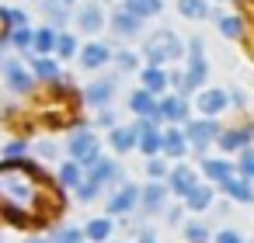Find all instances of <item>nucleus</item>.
<instances>
[{
	"label": "nucleus",
	"mask_w": 254,
	"mask_h": 243,
	"mask_svg": "<svg viewBox=\"0 0 254 243\" xmlns=\"http://www.w3.org/2000/svg\"><path fill=\"white\" fill-rule=\"evenodd\" d=\"M185 201H188V205H191V208H205V205H209V201H212V191H209V188H202V184H198V188H195V191H191V194H188V198H185Z\"/></svg>",
	"instance_id": "nucleus-32"
},
{
	"label": "nucleus",
	"mask_w": 254,
	"mask_h": 243,
	"mask_svg": "<svg viewBox=\"0 0 254 243\" xmlns=\"http://www.w3.org/2000/svg\"><path fill=\"white\" fill-rule=\"evenodd\" d=\"M25 149H28L25 143H11V146H7V160H14V156H21Z\"/></svg>",
	"instance_id": "nucleus-42"
},
{
	"label": "nucleus",
	"mask_w": 254,
	"mask_h": 243,
	"mask_svg": "<svg viewBox=\"0 0 254 243\" xmlns=\"http://www.w3.org/2000/svg\"><path fill=\"white\" fill-rule=\"evenodd\" d=\"M112 94H115V80H98V84H91V87L84 91V101L94 104V108H101Z\"/></svg>",
	"instance_id": "nucleus-8"
},
{
	"label": "nucleus",
	"mask_w": 254,
	"mask_h": 243,
	"mask_svg": "<svg viewBox=\"0 0 254 243\" xmlns=\"http://www.w3.org/2000/svg\"><path fill=\"white\" fill-rule=\"evenodd\" d=\"M185 236H188L191 243H202V240H205V226H198V222H191V226L185 229Z\"/></svg>",
	"instance_id": "nucleus-41"
},
{
	"label": "nucleus",
	"mask_w": 254,
	"mask_h": 243,
	"mask_svg": "<svg viewBox=\"0 0 254 243\" xmlns=\"http://www.w3.org/2000/svg\"><path fill=\"white\" fill-rule=\"evenodd\" d=\"M139 198H143V191H139V188H132V184H126V188L108 201V212H126V208H132Z\"/></svg>",
	"instance_id": "nucleus-11"
},
{
	"label": "nucleus",
	"mask_w": 254,
	"mask_h": 243,
	"mask_svg": "<svg viewBox=\"0 0 254 243\" xmlns=\"http://www.w3.org/2000/svg\"><path fill=\"white\" fill-rule=\"evenodd\" d=\"M112 177H119V167H115V163H108V160H98V163L91 167V181L105 184V181H112Z\"/></svg>",
	"instance_id": "nucleus-26"
},
{
	"label": "nucleus",
	"mask_w": 254,
	"mask_h": 243,
	"mask_svg": "<svg viewBox=\"0 0 254 243\" xmlns=\"http://www.w3.org/2000/svg\"><path fill=\"white\" fill-rule=\"evenodd\" d=\"M126 11L139 14V18H150L160 11V0H126Z\"/></svg>",
	"instance_id": "nucleus-21"
},
{
	"label": "nucleus",
	"mask_w": 254,
	"mask_h": 243,
	"mask_svg": "<svg viewBox=\"0 0 254 243\" xmlns=\"http://www.w3.org/2000/svg\"><path fill=\"white\" fill-rule=\"evenodd\" d=\"M0 14H4V21H11V25H7L11 32H14V28H25V25H28V18H25L21 11H11V7H4Z\"/></svg>",
	"instance_id": "nucleus-36"
},
{
	"label": "nucleus",
	"mask_w": 254,
	"mask_h": 243,
	"mask_svg": "<svg viewBox=\"0 0 254 243\" xmlns=\"http://www.w3.org/2000/svg\"><path fill=\"white\" fill-rule=\"evenodd\" d=\"M80 240H84L80 229H56V236H53V243H80Z\"/></svg>",
	"instance_id": "nucleus-38"
},
{
	"label": "nucleus",
	"mask_w": 254,
	"mask_h": 243,
	"mask_svg": "<svg viewBox=\"0 0 254 243\" xmlns=\"http://www.w3.org/2000/svg\"><path fill=\"white\" fill-rule=\"evenodd\" d=\"M139 80H143V87H146L150 94H157V91H164V87H167V80H171V77H164V73H160V66H150V70H143V77H139Z\"/></svg>",
	"instance_id": "nucleus-19"
},
{
	"label": "nucleus",
	"mask_w": 254,
	"mask_h": 243,
	"mask_svg": "<svg viewBox=\"0 0 254 243\" xmlns=\"http://www.w3.org/2000/svg\"><path fill=\"white\" fill-rule=\"evenodd\" d=\"M60 181L63 184H73V188H80L84 181H80V163H63V170H60Z\"/></svg>",
	"instance_id": "nucleus-31"
},
{
	"label": "nucleus",
	"mask_w": 254,
	"mask_h": 243,
	"mask_svg": "<svg viewBox=\"0 0 254 243\" xmlns=\"http://www.w3.org/2000/svg\"><path fill=\"white\" fill-rule=\"evenodd\" d=\"M185 115H188V108H185V101H181V97H167V101H160V104H157V118L185 122Z\"/></svg>",
	"instance_id": "nucleus-12"
},
{
	"label": "nucleus",
	"mask_w": 254,
	"mask_h": 243,
	"mask_svg": "<svg viewBox=\"0 0 254 243\" xmlns=\"http://www.w3.org/2000/svg\"><path fill=\"white\" fill-rule=\"evenodd\" d=\"M112 28H115L122 39H129V35L139 32V14H132V11H119V14H112Z\"/></svg>",
	"instance_id": "nucleus-10"
},
{
	"label": "nucleus",
	"mask_w": 254,
	"mask_h": 243,
	"mask_svg": "<svg viewBox=\"0 0 254 243\" xmlns=\"http://www.w3.org/2000/svg\"><path fill=\"white\" fill-rule=\"evenodd\" d=\"M56 52H60L63 59L77 56V42H73V35H60V42H56Z\"/></svg>",
	"instance_id": "nucleus-34"
},
{
	"label": "nucleus",
	"mask_w": 254,
	"mask_h": 243,
	"mask_svg": "<svg viewBox=\"0 0 254 243\" xmlns=\"http://www.w3.org/2000/svg\"><path fill=\"white\" fill-rule=\"evenodd\" d=\"M202 170H205V177H212V181H226V177H233V170H230V163H223V160H202Z\"/></svg>",
	"instance_id": "nucleus-20"
},
{
	"label": "nucleus",
	"mask_w": 254,
	"mask_h": 243,
	"mask_svg": "<svg viewBox=\"0 0 254 243\" xmlns=\"http://www.w3.org/2000/svg\"><path fill=\"white\" fill-rule=\"evenodd\" d=\"M164 149H167V156H181L185 153V136L178 129H167L164 132Z\"/></svg>",
	"instance_id": "nucleus-25"
},
{
	"label": "nucleus",
	"mask_w": 254,
	"mask_h": 243,
	"mask_svg": "<svg viewBox=\"0 0 254 243\" xmlns=\"http://www.w3.org/2000/svg\"><path fill=\"white\" fill-rule=\"evenodd\" d=\"M143 243H153V236H143Z\"/></svg>",
	"instance_id": "nucleus-47"
},
{
	"label": "nucleus",
	"mask_w": 254,
	"mask_h": 243,
	"mask_svg": "<svg viewBox=\"0 0 254 243\" xmlns=\"http://www.w3.org/2000/svg\"><path fill=\"white\" fill-rule=\"evenodd\" d=\"M101 125H115V115L112 111H101Z\"/></svg>",
	"instance_id": "nucleus-45"
},
{
	"label": "nucleus",
	"mask_w": 254,
	"mask_h": 243,
	"mask_svg": "<svg viewBox=\"0 0 254 243\" xmlns=\"http://www.w3.org/2000/svg\"><path fill=\"white\" fill-rule=\"evenodd\" d=\"M108 233H112V219H91L87 222V240L101 243V240H108Z\"/></svg>",
	"instance_id": "nucleus-27"
},
{
	"label": "nucleus",
	"mask_w": 254,
	"mask_h": 243,
	"mask_svg": "<svg viewBox=\"0 0 254 243\" xmlns=\"http://www.w3.org/2000/svg\"><path fill=\"white\" fill-rule=\"evenodd\" d=\"M4 73H7V87H11V91L21 94V91L32 87V80H28V73H25V66H21L18 59H7V63H4Z\"/></svg>",
	"instance_id": "nucleus-7"
},
{
	"label": "nucleus",
	"mask_w": 254,
	"mask_h": 243,
	"mask_svg": "<svg viewBox=\"0 0 254 243\" xmlns=\"http://www.w3.org/2000/svg\"><path fill=\"white\" fill-rule=\"evenodd\" d=\"M39 153H42V156H53L56 149H53V143H42V146H39Z\"/></svg>",
	"instance_id": "nucleus-46"
},
{
	"label": "nucleus",
	"mask_w": 254,
	"mask_h": 243,
	"mask_svg": "<svg viewBox=\"0 0 254 243\" xmlns=\"http://www.w3.org/2000/svg\"><path fill=\"white\" fill-rule=\"evenodd\" d=\"M251 243H254V240H251Z\"/></svg>",
	"instance_id": "nucleus-50"
},
{
	"label": "nucleus",
	"mask_w": 254,
	"mask_h": 243,
	"mask_svg": "<svg viewBox=\"0 0 254 243\" xmlns=\"http://www.w3.org/2000/svg\"><path fill=\"white\" fill-rule=\"evenodd\" d=\"M143 56L150 59V66H160V63H167V59H178V56H181V42H178V35H171V32H157V35H150V39H146Z\"/></svg>",
	"instance_id": "nucleus-2"
},
{
	"label": "nucleus",
	"mask_w": 254,
	"mask_h": 243,
	"mask_svg": "<svg viewBox=\"0 0 254 243\" xmlns=\"http://www.w3.org/2000/svg\"><path fill=\"white\" fill-rule=\"evenodd\" d=\"M70 153H73V160L80 163V167H94L98 163V139L91 136V132H77V136H70Z\"/></svg>",
	"instance_id": "nucleus-3"
},
{
	"label": "nucleus",
	"mask_w": 254,
	"mask_h": 243,
	"mask_svg": "<svg viewBox=\"0 0 254 243\" xmlns=\"http://www.w3.org/2000/svg\"><path fill=\"white\" fill-rule=\"evenodd\" d=\"M112 146H115L119 153L132 149V146H136V129H115V132H112Z\"/></svg>",
	"instance_id": "nucleus-24"
},
{
	"label": "nucleus",
	"mask_w": 254,
	"mask_h": 243,
	"mask_svg": "<svg viewBox=\"0 0 254 243\" xmlns=\"http://www.w3.org/2000/svg\"><path fill=\"white\" fill-rule=\"evenodd\" d=\"M219 35H226V39H237L240 35V18H219Z\"/></svg>",
	"instance_id": "nucleus-33"
},
{
	"label": "nucleus",
	"mask_w": 254,
	"mask_h": 243,
	"mask_svg": "<svg viewBox=\"0 0 254 243\" xmlns=\"http://www.w3.org/2000/svg\"><path fill=\"white\" fill-rule=\"evenodd\" d=\"M223 191H226L233 201H254L251 184H247V181H240V177H226V181H223Z\"/></svg>",
	"instance_id": "nucleus-15"
},
{
	"label": "nucleus",
	"mask_w": 254,
	"mask_h": 243,
	"mask_svg": "<svg viewBox=\"0 0 254 243\" xmlns=\"http://www.w3.org/2000/svg\"><path fill=\"white\" fill-rule=\"evenodd\" d=\"M129 108H132L139 118H153V115H157V104H153V97H150V91H146V87L129 94Z\"/></svg>",
	"instance_id": "nucleus-9"
},
{
	"label": "nucleus",
	"mask_w": 254,
	"mask_h": 243,
	"mask_svg": "<svg viewBox=\"0 0 254 243\" xmlns=\"http://www.w3.org/2000/svg\"><path fill=\"white\" fill-rule=\"evenodd\" d=\"M178 11L185 18H205L209 14V4H205V0H178Z\"/></svg>",
	"instance_id": "nucleus-22"
},
{
	"label": "nucleus",
	"mask_w": 254,
	"mask_h": 243,
	"mask_svg": "<svg viewBox=\"0 0 254 243\" xmlns=\"http://www.w3.org/2000/svg\"><path fill=\"white\" fill-rule=\"evenodd\" d=\"M195 188H198V184H195V170H188V167H178V170H171V191H174V194L188 198Z\"/></svg>",
	"instance_id": "nucleus-6"
},
{
	"label": "nucleus",
	"mask_w": 254,
	"mask_h": 243,
	"mask_svg": "<svg viewBox=\"0 0 254 243\" xmlns=\"http://www.w3.org/2000/svg\"><path fill=\"white\" fill-rule=\"evenodd\" d=\"M63 4H73V0H63Z\"/></svg>",
	"instance_id": "nucleus-49"
},
{
	"label": "nucleus",
	"mask_w": 254,
	"mask_h": 243,
	"mask_svg": "<svg viewBox=\"0 0 254 243\" xmlns=\"http://www.w3.org/2000/svg\"><path fill=\"white\" fill-rule=\"evenodd\" d=\"M146 174H150L153 181H160V177L167 174V163H160L157 156H150V163H146Z\"/></svg>",
	"instance_id": "nucleus-39"
},
{
	"label": "nucleus",
	"mask_w": 254,
	"mask_h": 243,
	"mask_svg": "<svg viewBox=\"0 0 254 243\" xmlns=\"http://www.w3.org/2000/svg\"><path fill=\"white\" fill-rule=\"evenodd\" d=\"M139 149L153 156L157 149H164V136H160V132H150V136H139Z\"/></svg>",
	"instance_id": "nucleus-30"
},
{
	"label": "nucleus",
	"mask_w": 254,
	"mask_h": 243,
	"mask_svg": "<svg viewBox=\"0 0 254 243\" xmlns=\"http://www.w3.org/2000/svg\"><path fill=\"white\" fill-rule=\"evenodd\" d=\"M251 139H254V132H251V129H237V132L219 136V146H223V149H244Z\"/></svg>",
	"instance_id": "nucleus-17"
},
{
	"label": "nucleus",
	"mask_w": 254,
	"mask_h": 243,
	"mask_svg": "<svg viewBox=\"0 0 254 243\" xmlns=\"http://www.w3.org/2000/svg\"><path fill=\"white\" fill-rule=\"evenodd\" d=\"M32 70H35L42 80H60V73H56V63H53V59H46V56H39V59L32 63Z\"/></svg>",
	"instance_id": "nucleus-29"
},
{
	"label": "nucleus",
	"mask_w": 254,
	"mask_h": 243,
	"mask_svg": "<svg viewBox=\"0 0 254 243\" xmlns=\"http://www.w3.org/2000/svg\"><path fill=\"white\" fill-rule=\"evenodd\" d=\"M198 49H202V39H191V59H188V73H185V91H195L205 80V59H202Z\"/></svg>",
	"instance_id": "nucleus-4"
},
{
	"label": "nucleus",
	"mask_w": 254,
	"mask_h": 243,
	"mask_svg": "<svg viewBox=\"0 0 254 243\" xmlns=\"http://www.w3.org/2000/svg\"><path fill=\"white\" fill-rule=\"evenodd\" d=\"M226 101H230L226 91H205V94L198 97V108H202L205 115H219V111L226 108Z\"/></svg>",
	"instance_id": "nucleus-14"
},
{
	"label": "nucleus",
	"mask_w": 254,
	"mask_h": 243,
	"mask_svg": "<svg viewBox=\"0 0 254 243\" xmlns=\"http://www.w3.org/2000/svg\"><path fill=\"white\" fill-rule=\"evenodd\" d=\"M98 188H101L98 181H84V184L77 188V198H80V201H94V198H98Z\"/></svg>",
	"instance_id": "nucleus-37"
},
{
	"label": "nucleus",
	"mask_w": 254,
	"mask_h": 243,
	"mask_svg": "<svg viewBox=\"0 0 254 243\" xmlns=\"http://www.w3.org/2000/svg\"><path fill=\"white\" fill-rule=\"evenodd\" d=\"M216 243H240V236H237L233 229H226V233H219V236H216Z\"/></svg>",
	"instance_id": "nucleus-43"
},
{
	"label": "nucleus",
	"mask_w": 254,
	"mask_h": 243,
	"mask_svg": "<svg viewBox=\"0 0 254 243\" xmlns=\"http://www.w3.org/2000/svg\"><path fill=\"white\" fill-rule=\"evenodd\" d=\"M77 21H80V28H84V32H98V28L105 25V18H101V7H98V4H84V7H80V14H77Z\"/></svg>",
	"instance_id": "nucleus-13"
},
{
	"label": "nucleus",
	"mask_w": 254,
	"mask_h": 243,
	"mask_svg": "<svg viewBox=\"0 0 254 243\" xmlns=\"http://www.w3.org/2000/svg\"><path fill=\"white\" fill-rule=\"evenodd\" d=\"M0 191H4V208L11 215V222H21L18 215H35L39 212V198H42V177L39 170L7 160L0 167Z\"/></svg>",
	"instance_id": "nucleus-1"
},
{
	"label": "nucleus",
	"mask_w": 254,
	"mask_h": 243,
	"mask_svg": "<svg viewBox=\"0 0 254 243\" xmlns=\"http://www.w3.org/2000/svg\"><path fill=\"white\" fill-rule=\"evenodd\" d=\"M108 59H112V52H108L105 46H98V42H94V46H87V49H84V56H80V63H84L87 70H98V66H105Z\"/></svg>",
	"instance_id": "nucleus-16"
},
{
	"label": "nucleus",
	"mask_w": 254,
	"mask_h": 243,
	"mask_svg": "<svg viewBox=\"0 0 254 243\" xmlns=\"http://www.w3.org/2000/svg\"><path fill=\"white\" fill-rule=\"evenodd\" d=\"M188 139L195 143V149H205L212 139H219V132H216L212 122H191V125H188Z\"/></svg>",
	"instance_id": "nucleus-5"
},
{
	"label": "nucleus",
	"mask_w": 254,
	"mask_h": 243,
	"mask_svg": "<svg viewBox=\"0 0 254 243\" xmlns=\"http://www.w3.org/2000/svg\"><path fill=\"white\" fill-rule=\"evenodd\" d=\"M28 243H46V240H28Z\"/></svg>",
	"instance_id": "nucleus-48"
},
{
	"label": "nucleus",
	"mask_w": 254,
	"mask_h": 243,
	"mask_svg": "<svg viewBox=\"0 0 254 243\" xmlns=\"http://www.w3.org/2000/svg\"><path fill=\"white\" fill-rule=\"evenodd\" d=\"M240 174H244V177H254V149H244V156H240Z\"/></svg>",
	"instance_id": "nucleus-40"
},
{
	"label": "nucleus",
	"mask_w": 254,
	"mask_h": 243,
	"mask_svg": "<svg viewBox=\"0 0 254 243\" xmlns=\"http://www.w3.org/2000/svg\"><path fill=\"white\" fill-rule=\"evenodd\" d=\"M7 46H14V49H28V46H35V35L28 32V25L25 28H14V32H7V39H4Z\"/></svg>",
	"instance_id": "nucleus-23"
},
{
	"label": "nucleus",
	"mask_w": 254,
	"mask_h": 243,
	"mask_svg": "<svg viewBox=\"0 0 254 243\" xmlns=\"http://www.w3.org/2000/svg\"><path fill=\"white\" fill-rule=\"evenodd\" d=\"M119 66H126V70H129V66H132V56H129V52H119Z\"/></svg>",
	"instance_id": "nucleus-44"
},
{
	"label": "nucleus",
	"mask_w": 254,
	"mask_h": 243,
	"mask_svg": "<svg viewBox=\"0 0 254 243\" xmlns=\"http://www.w3.org/2000/svg\"><path fill=\"white\" fill-rule=\"evenodd\" d=\"M164 194H167V188H160V184L153 181V184H146V188H143V198H139V201H143V208H146V212H157V208H160V201H164Z\"/></svg>",
	"instance_id": "nucleus-18"
},
{
	"label": "nucleus",
	"mask_w": 254,
	"mask_h": 243,
	"mask_svg": "<svg viewBox=\"0 0 254 243\" xmlns=\"http://www.w3.org/2000/svg\"><path fill=\"white\" fill-rule=\"evenodd\" d=\"M46 14L60 25V21L66 18V4H63V0H46Z\"/></svg>",
	"instance_id": "nucleus-35"
},
{
	"label": "nucleus",
	"mask_w": 254,
	"mask_h": 243,
	"mask_svg": "<svg viewBox=\"0 0 254 243\" xmlns=\"http://www.w3.org/2000/svg\"><path fill=\"white\" fill-rule=\"evenodd\" d=\"M56 42H60V35H56L53 28H42V32L35 35V52H42V56H46V52H53V49H56Z\"/></svg>",
	"instance_id": "nucleus-28"
}]
</instances>
